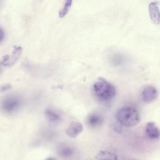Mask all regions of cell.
Returning a JSON list of instances; mask_svg holds the SVG:
<instances>
[{
  "label": "cell",
  "mask_w": 160,
  "mask_h": 160,
  "mask_svg": "<svg viewBox=\"0 0 160 160\" xmlns=\"http://www.w3.org/2000/svg\"><path fill=\"white\" fill-rule=\"evenodd\" d=\"M93 91L95 96L102 100L110 99L116 93L114 86L102 78H99L94 84Z\"/></svg>",
  "instance_id": "cell-1"
},
{
  "label": "cell",
  "mask_w": 160,
  "mask_h": 160,
  "mask_svg": "<svg viewBox=\"0 0 160 160\" xmlns=\"http://www.w3.org/2000/svg\"><path fill=\"white\" fill-rule=\"evenodd\" d=\"M23 102L21 97L19 95L6 96L0 99V111L7 115H14L21 110Z\"/></svg>",
  "instance_id": "cell-2"
},
{
  "label": "cell",
  "mask_w": 160,
  "mask_h": 160,
  "mask_svg": "<svg viewBox=\"0 0 160 160\" xmlns=\"http://www.w3.org/2000/svg\"><path fill=\"white\" fill-rule=\"evenodd\" d=\"M117 118L121 124L128 127L136 125L140 121L139 114L137 110L128 106L121 108L117 112Z\"/></svg>",
  "instance_id": "cell-3"
},
{
  "label": "cell",
  "mask_w": 160,
  "mask_h": 160,
  "mask_svg": "<svg viewBox=\"0 0 160 160\" xmlns=\"http://www.w3.org/2000/svg\"><path fill=\"white\" fill-rule=\"evenodd\" d=\"M158 95L156 89L151 86L145 87L142 92L143 100L145 102H151L155 99Z\"/></svg>",
  "instance_id": "cell-4"
},
{
  "label": "cell",
  "mask_w": 160,
  "mask_h": 160,
  "mask_svg": "<svg viewBox=\"0 0 160 160\" xmlns=\"http://www.w3.org/2000/svg\"><path fill=\"white\" fill-rule=\"evenodd\" d=\"M82 130L83 127L80 123L73 122L68 126L66 130V133L69 137L74 138L78 135Z\"/></svg>",
  "instance_id": "cell-5"
},
{
  "label": "cell",
  "mask_w": 160,
  "mask_h": 160,
  "mask_svg": "<svg viewBox=\"0 0 160 160\" xmlns=\"http://www.w3.org/2000/svg\"><path fill=\"white\" fill-rule=\"evenodd\" d=\"M145 131L148 137L152 139H157L159 138L160 131L155 122H150L147 123Z\"/></svg>",
  "instance_id": "cell-6"
},
{
  "label": "cell",
  "mask_w": 160,
  "mask_h": 160,
  "mask_svg": "<svg viewBox=\"0 0 160 160\" xmlns=\"http://www.w3.org/2000/svg\"><path fill=\"white\" fill-rule=\"evenodd\" d=\"M149 12L152 22L155 24L158 25L160 23V13L156 2H152L149 6Z\"/></svg>",
  "instance_id": "cell-7"
},
{
  "label": "cell",
  "mask_w": 160,
  "mask_h": 160,
  "mask_svg": "<svg viewBox=\"0 0 160 160\" xmlns=\"http://www.w3.org/2000/svg\"><path fill=\"white\" fill-rule=\"evenodd\" d=\"M22 50V48L20 46L15 47L14 50L9 60L3 64L4 66H10L12 65L17 61L20 56Z\"/></svg>",
  "instance_id": "cell-8"
},
{
  "label": "cell",
  "mask_w": 160,
  "mask_h": 160,
  "mask_svg": "<svg viewBox=\"0 0 160 160\" xmlns=\"http://www.w3.org/2000/svg\"><path fill=\"white\" fill-rule=\"evenodd\" d=\"M103 121L102 117L97 114H92L90 115L87 119L88 124L92 127H100L102 125Z\"/></svg>",
  "instance_id": "cell-9"
},
{
  "label": "cell",
  "mask_w": 160,
  "mask_h": 160,
  "mask_svg": "<svg viewBox=\"0 0 160 160\" xmlns=\"http://www.w3.org/2000/svg\"><path fill=\"white\" fill-rule=\"evenodd\" d=\"M95 158L99 160H117V156L113 152L107 151H100L96 155Z\"/></svg>",
  "instance_id": "cell-10"
},
{
  "label": "cell",
  "mask_w": 160,
  "mask_h": 160,
  "mask_svg": "<svg viewBox=\"0 0 160 160\" xmlns=\"http://www.w3.org/2000/svg\"><path fill=\"white\" fill-rule=\"evenodd\" d=\"M44 114L46 119L50 121H56L59 118V116L58 114L49 109L46 110Z\"/></svg>",
  "instance_id": "cell-11"
},
{
  "label": "cell",
  "mask_w": 160,
  "mask_h": 160,
  "mask_svg": "<svg viewBox=\"0 0 160 160\" xmlns=\"http://www.w3.org/2000/svg\"><path fill=\"white\" fill-rule=\"evenodd\" d=\"M72 0H67L65 4L64 7L59 12L60 18H62L66 15L68 12L71 6Z\"/></svg>",
  "instance_id": "cell-12"
},
{
  "label": "cell",
  "mask_w": 160,
  "mask_h": 160,
  "mask_svg": "<svg viewBox=\"0 0 160 160\" xmlns=\"http://www.w3.org/2000/svg\"><path fill=\"white\" fill-rule=\"evenodd\" d=\"M72 152V150L68 148H65L61 151L59 152V154L62 157H66L71 155Z\"/></svg>",
  "instance_id": "cell-13"
},
{
  "label": "cell",
  "mask_w": 160,
  "mask_h": 160,
  "mask_svg": "<svg viewBox=\"0 0 160 160\" xmlns=\"http://www.w3.org/2000/svg\"><path fill=\"white\" fill-rule=\"evenodd\" d=\"M11 85L9 83L3 84L0 86V92H3L10 89L11 88Z\"/></svg>",
  "instance_id": "cell-14"
},
{
  "label": "cell",
  "mask_w": 160,
  "mask_h": 160,
  "mask_svg": "<svg viewBox=\"0 0 160 160\" xmlns=\"http://www.w3.org/2000/svg\"><path fill=\"white\" fill-rule=\"evenodd\" d=\"M4 36L5 34L3 30L0 28V43L3 41L4 38Z\"/></svg>",
  "instance_id": "cell-15"
},
{
  "label": "cell",
  "mask_w": 160,
  "mask_h": 160,
  "mask_svg": "<svg viewBox=\"0 0 160 160\" xmlns=\"http://www.w3.org/2000/svg\"><path fill=\"white\" fill-rule=\"evenodd\" d=\"M119 125V124H118V126L116 125L115 127V130H116L117 132H120L121 130V129L120 128L121 127Z\"/></svg>",
  "instance_id": "cell-16"
},
{
  "label": "cell",
  "mask_w": 160,
  "mask_h": 160,
  "mask_svg": "<svg viewBox=\"0 0 160 160\" xmlns=\"http://www.w3.org/2000/svg\"><path fill=\"white\" fill-rule=\"evenodd\" d=\"M2 66H3L0 63V73L2 71Z\"/></svg>",
  "instance_id": "cell-17"
}]
</instances>
